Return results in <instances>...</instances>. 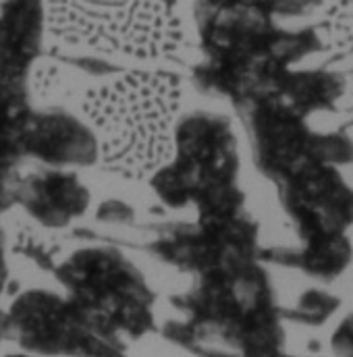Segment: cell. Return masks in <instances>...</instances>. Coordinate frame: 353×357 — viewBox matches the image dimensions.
Returning <instances> with one entry per match:
<instances>
[{
    "instance_id": "obj_1",
    "label": "cell",
    "mask_w": 353,
    "mask_h": 357,
    "mask_svg": "<svg viewBox=\"0 0 353 357\" xmlns=\"http://www.w3.org/2000/svg\"><path fill=\"white\" fill-rule=\"evenodd\" d=\"M179 104L181 79L167 71H129L89 88L82 108L102 167L127 178L156 175L173 156Z\"/></svg>"
},
{
    "instance_id": "obj_2",
    "label": "cell",
    "mask_w": 353,
    "mask_h": 357,
    "mask_svg": "<svg viewBox=\"0 0 353 357\" xmlns=\"http://www.w3.org/2000/svg\"><path fill=\"white\" fill-rule=\"evenodd\" d=\"M46 33L104 56L169 59L183 48L175 0H44Z\"/></svg>"
},
{
    "instance_id": "obj_3",
    "label": "cell",
    "mask_w": 353,
    "mask_h": 357,
    "mask_svg": "<svg viewBox=\"0 0 353 357\" xmlns=\"http://www.w3.org/2000/svg\"><path fill=\"white\" fill-rule=\"evenodd\" d=\"M57 278L102 335L112 337L114 328L129 333L146 328V289L117 252L80 250L57 268Z\"/></svg>"
},
{
    "instance_id": "obj_4",
    "label": "cell",
    "mask_w": 353,
    "mask_h": 357,
    "mask_svg": "<svg viewBox=\"0 0 353 357\" xmlns=\"http://www.w3.org/2000/svg\"><path fill=\"white\" fill-rule=\"evenodd\" d=\"M6 337L36 354H114L110 337L102 335L71 299L42 289L25 291L13 301Z\"/></svg>"
},
{
    "instance_id": "obj_5",
    "label": "cell",
    "mask_w": 353,
    "mask_h": 357,
    "mask_svg": "<svg viewBox=\"0 0 353 357\" xmlns=\"http://www.w3.org/2000/svg\"><path fill=\"white\" fill-rule=\"evenodd\" d=\"M23 154L52 167H88L100 158L93 129L65 110L31 112L19 131Z\"/></svg>"
},
{
    "instance_id": "obj_6",
    "label": "cell",
    "mask_w": 353,
    "mask_h": 357,
    "mask_svg": "<svg viewBox=\"0 0 353 357\" xmlns=\"http://www.w3.org/2000/svg\"><path fill=\"white\" fill-rule=\"evenodd\" d=\"M15 204L42 227L61 229L86 212L89 191L73 173L54 169L31 171L17 178Z\"/></svg>"
},
{
    "instance_id": "obj_7",
    "label": "cell",
    "mask_w": 353,
    "mask_h": 357,
    "mask_svg": "<svg viewBox=\"0 0 353 357\" xmlns=\"http://www.w3.org/2000/svg\"><path fill=\"white\" fill-rule=\"evenodd\" d=\"M46 31L44 0H2L0 4V82L27 84Z\"/></svg>"
},
{
    "instance_id": "obj_8",
    "label": "cell",
    "mask_w": 353,
    "mask_h": 357,
    "mask_svg": "<svg viewBox=\"0 0 353 357\" xmlns=\"http://www.w3.org/2000/svg\"><path fill=\"white\" fill-rule=\"evenodd\" d=\"M23 150L17 133L0 131V212L15 204V185L19 178V158Z\"/></svg>"
},
{
    "instance_id": "obj_9",
    "label": "cell",
    "mask_w": 353,
    "mask_h": 357,
    "mask_svg": "<svg viewBox=\"0 0 353 357\" xmlns=\"http://www.w3.org/2000/svg\"><path fill=\"white\" fill-rule=\"evenodd\" d=\"M6 282V260H4V239H2V231H0V291Z\"/></svg>"
},
{
    "instance_id": "obj_10",
    "label": "cell",
    "mask_w": 353,
    "mask_h": 357,
    "mask_svg": "<svg viewBox=\"0 0 353 357\" xmlns=\"http://www.w3.org/2000/svg\"><path fill=\"white\" fill-rule=\"evenodd\" d=\"M6 337V314L0 310V339Z\"/></svg>"
},
{
    "instance_id": "obj_11",
    "label": "cell",
    "mask_w": 353,
    "mask_h": 357,
    "mask_svg": "<svg viewBox=\"0 0 353 357\" xmlns=\"http://www.w3.org/2000/svg\"><path fill=\"white\" fill-rule=\"evenodd\" d=\"M0 4H2V0H0Z\"/></svg>"
}]
</instances>
